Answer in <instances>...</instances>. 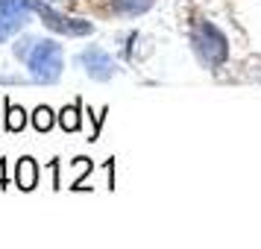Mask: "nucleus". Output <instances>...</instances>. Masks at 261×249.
Wrapping results in <instances>:
<instances>
[{
    "label": "nucleus",
    "mask_w": 261,
    "mask_h": 249,
    "mask_svg": "<svg viewBox=\"0 0 261 249\" xmlns=\"http://www.w3.org/2000/svg\"><path fill=\"white\" fill-rule=\"evenodd\" d=\"M38 38L33 36H21V38H15V44H12V56L18 62H27L30 59V53H33V44H36Z\"/></svg>",
    "instance_id": "9b49d317"
},
{
    "label": "nucleus",
    "mask_w": 261,
    "mask_h": 249,
    "mask_svg": "<svg viewBox=\"0 0 261 249\" xmlns=\"http://www.w3.org/2000/svg\"><path fill=\"white\" fill-rule=\"evenodd\" d=\"M0 188H9V176H6V158H0Z\"/></svg>",
    "instance_id": "ddd939ff"
},
{
    "label": "nucleus",
    "mask_w": 261,
    "mask_h": 249,
    "mask_svg": "<svg viewBox=\"0 0 261 249\" xmlns=\"http://www.w3.org/2000/svg\"><path fill=\"white\" fill-rule=\"evenodd\" d=\"M30 21H33L30 0H0V44L18 36Z\"/></svg>",
    "instance_id": "20e7f679"
},
{
    "label": "nucleus",
    "mask_w": 261,
    "mask_h": 249,
    "mask_svg": "<svg viewBox=\"0 0 261 249\" xmlns=\"http://www.w3.org/2000/svg\"><path fill=\"white\" fill-rule=\"evenodd\" d=\"M56 123H59L62 132H80L83 126V100H73L71 106H65L56 115Z\"/></svg>",
    "instance_id": "0eeeda50"
},
{
    "label": "nucleus",
    "mask_w": 261,
    "mask_h": 249,
    "mask_svg": "<svg viewBox=\"0 0 261 249\" xmlns=\"http://www.w3.org/2000/svg\"><path fill=\"white\" fill-rule=\"evenodd\" d=\"M38 176H41V170H38V161L33 155L18 158V164H15V188L30 193V190L38 188Z\"/></svg>",
    "instance_id": "423d86ee"
},
{
    "label": "nucleus",
    "mask_w": 261,
    "mask_h": 249,
    "mask_svg": "<svg viewBox=\"0 0 261 249\" xmlns=\"http://www.w3.org/2000/svg\"><path fill=\"white\" fill-rule=\"evenodd\" d=\"M80 65L85 68V73L91 76V79H97V82H109L112 76H115V59L109 56L103 47H85L83 53H80Z\"/></svg>",
    "instance_id": "39448f33"
},
{
    "label": "nucleus",
    "mask_w": 261,
    "mask_h": 249,
    "mask_svg": "<svg viewBox=\"0 0 261 249\" xmlns=\"http://www.w3.org/2000/svg\"><path fill=\"white\" fill-rule=\"evenodd\" d=\"M30 6H33V15H38V21L47 26V30L59 33V36L83 38V36H91V33H94V24H91V21H83V18H68V15L56 12L53 6H47L44 0H30Z\"/></svg>",
    "instance_id": "7ed1b4c3"
},
{
    "label": "nucleus",
    "mask_w": 261,
    "mask_h": 249,
    "mask_svg": "<svg viewBox=\"0 0 261 249\" xmlns=\"http://www.w3.org/2000/svg\"><path fill=\"white\" fill-rule=\"evenodd\" d=\"M191 44H194L197 56H200L208 68H220V65L229 59V41H226L223 33L214 24H208V21H197V24H194V30H191Z\"/></svg>",
    "instance_id": "f03ea898"
},
{
    "label": "nucleus",
    "mask_w": 261,
    "mask_h": 249,
    "mask_svg": "<svg viewBox=\"0 0 261 249\" xmlns=\"http://www.w3.org/2000/svg\"><path fill=\"white\" fill-rule=\"evenodd\" d=\"M155 0H112V9L118 15H144Z\"/></svg>",
    "instance_id": "1a4fd4ad"
},
{
    "label": "nucleus",
    "mask_w": 261,
    "mask_h": 249,
    "mask_svg": "<svg viewBox=\"0 0 261 249\" xmlns=\"http://www.w3.org/2000/svg\"><path fill=\"white\" fill-rule=\"evenodd\" d=\"M3 129L12 132V135H18V132H24L27 126V112L21 106H15L12 100H3Z\"/></svg>",
    "instance_id": "6e6552de"
},
{
    "label": "nucleus",
    "mask_w": 261,
    "mask_h": 249,
    "mask_svg": "<svg viewBox=\"0 0 261 249\" xmlns=\"http://www.w3.org/2000/svg\"><path fill=\"white\" fill-rule=\"evenodd\" d=\"M33 126H36V132H50L53 126H56V112L50 106H38L36 112H33Z\"/></svg>",
    "instance_id": "9d476101"
},
{
    "label": "nucleus",
    "mask_w": 261,
    "mask_h": 249,
    "mask_svg": "<svg viewBox=\"0 0 261 249\" xmlns=\"http://www.w3.org/2000/svg\"><path fill=\"white\" fill-rule=\"evenodd\" d=\"M27 68L33 73V82L38 85H53L59 82L62 68H65V56H62V44L53 38H38L33 44V53L27 59Z\"/></svg>",
    "instance_id": "f257e3e1"
},
{
    "label": "nucleus",
    "mask_w": 261,
    "mask_h": 249,
    "mask_svg": "<svg viewBox=\"0 0 261 249\" xmlns=\"http://www.w3.org/2000/svg\"><path fill=\"white\" fill-rule=\"evenodd\" d=\"M50 173H53V190L62 188V176H59V158H53L50 161Z\"/></svg>",
    "instance_id": "f8f14e48"
}]
</instances>
